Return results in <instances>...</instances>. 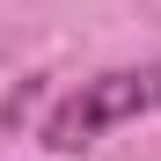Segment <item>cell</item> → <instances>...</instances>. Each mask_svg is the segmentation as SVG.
I'll list each match as a JSON object with an SVG mask.
<instances>
[{
	"instance_id": "cell-1",
	"label": "cell",
	"mask_w": 161,
	"mask_h": 161,
	"mask_svg": "<svg viewBox=\"0 0 161 161\" xmlns=\"http://www.w3.org/2000/svg\"><path fill=\"white\" fill-rule=\"evenodd\" d=\"M147 110H161V66H117V73H95V80H80L59 110L44 117V147H51V154H80V147H95L110 125L147 117Z\"/></svg>"
}]
</instances>
